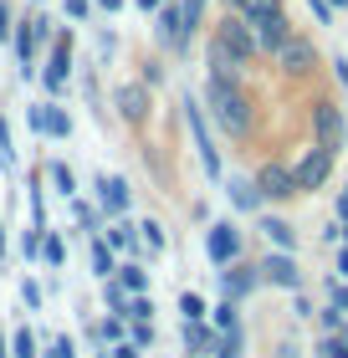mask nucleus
Listing matches in <instances>:
<instances>
[{"label":"nucleus","instance_id":"nucleus-1","mask_svg":"<svg viewBox=\"0 0 348 358\" xmlns=\"http://www.w3.org/2000/svg\"><path fill=\"white\" fill-rule=\"evenodd\" d=\"M205 103H210L215 118H221L225 134H236V138L251 134V103H246V92L236 87V72L210 67V72H205Z\"/></svg>","mask_w":348,"mask_h":358},{"label":"nucleus","instance_id":"nucleus-2","mask_svg":"<svg viewBox=\"0 0 348 358\" xmlns=\"http://www.w3.org/2000/svg\"><path fill=\"white\" fill-rule=\"evenodd\" d=\"M251 57H256L251 26H246L241 15H225V21L215 26V36H210V67H221V72H241Z\"/></svg>","mask_w":348,"mask_h":358},{"label":"nucleus","instance_id":"nucleus-3","mask_svg":"<svg viewBox=\"0 0 348 358\" xmlns=\"http://www.w3.org/2000/svg\"><path fill=\"white\" fill-rule=\"evenodd\" d=\"M251 41H256V52L267 46V52H281V46L292 41V21H287V10H267V15H251Z\"/></svg>","mask_w":348,"mask_h":358},{"label":"nucleus","instance_id":"nucleus-4","mask_svg":"<svg viewBox=\"0 0 348 358\" xmlns=\"http://www.w3.org/2000/svg\"><path fill=\"white\" fill-rule=\"evenodd\" d=\"M328 174H333V149H307L302 159L292 164V179H297V189H323L328 185Z\"/></svg>","mask_w":348,"mask_h":358},{"label":"nucleus","instance_id":"nucleus-5","mask_svg":"<svg viewBox=\"0 0 348 358\" xmlns=\"http://www.w3.org/2000/svg\"><path fill=\"white\" fill-rule=\"evenodd\" d=\"M36 41H46V21L41 15L11 26V46H15V62H21V77H31V67H36Z\"/></svg>","mask_w":348,"mask_h":358},{"label":"nucleus","instance_id":"nucleus-6","mask_svg":"<svg viewBox=\"0 0 348 358\" xmlns=\"http://www.w3.org/2000/svg\"><path fill=\"white\" fill-rule=\"evenodd\" d=\"M312 128H318V143H323V149H343V113H338V103H328V97H323V103H312Z\"/></svg>","mask_w":348,"mask_h":358},{"label":"nucleus","instance_id":"nucleus-7","mask_svg":"<svg viewBox=\"0 0 348 358\" xmlns=\"http://www.w3.org/2000/svg\"><path fill=\"white\" fill-rule=\"evenodd\" d=\"M205 251H210L215 266H230V262H236V251H241V231H236L230 220L210 225V231H205Z\"/></svg>","mask_w":348,"mask_h":358},{"label":"nucleus","instance_id":"nucleus-8","mask_svg":"<svg viewBox=\"0 0 348 358\" xmlns=\"http://www.w3.org/2000/svg\"><path fill=\"white\" fill-rule=\"evenodd\" d=\"M256 276H261V282H272V287H287V292H297V287H302V271H297L292 251H277V256H267V262L256 266Z\"/></svg>","mask_w":348,"mask_h":358},{"label":"nucleus","instance_id":"nucleus-9","mask_svg":"<svg viewBox=\"0 0 348 358\" xmlns=\"http://www.w3.org/2000/svg\"><path fill=\"white\" fill-rule=\"evenodd\" d=\"M256 189H261V200H292V194H297V179H292L287 164H261Z\"/></svg>","mask_w":348,"mask_h":358},{"label":"nucleus","instance_id":"nucleus-10","mask_svg":"<svg viewBox=\"0 0 348 358\" xmlns=\"http://www.w3.org/2000/svg\"><path fill=\"white\" fill-rule=\"evenodd\" d=\"M185 108H190V134H195V149H200V164H205L210 179H221V154H215V143L205 134V113L195 108V103H185Z\"/></svg>","mask_w":348,"mask_h":358},{"label":"nucleus","instance_id":"nucleus-11","mask_svg":"<svg viewBox=\"0 0 348 358\" xmlns=\"http://www.w3.org/2000/svg\"><path fill=\"white\" fill-rule=\"evenodd\" d=\"M31 128H36V134H52V138H67L72 134V118H67V108L41 103V108H31Z\"/></svg>","mask_w":348,"mask_h":358},{"label":"nucleus","instance_id":"nucleus-12","mask_svg":"<svg viewBox=\"0 0 348 358\" xmlns=\"http://www.w3.org/2000/svg\"><path fill=\"white\" fill-rule=\"evenodd\" d=\"M67 72H72V46H67V36H57L52 41V57H46V92H62Z\"/></svg>","mask_w":348,"mask_h":358},{"label":"nucleus","instance_id":"nucleus-13","mask_svg":"<svg viewBox=\"0 0 348 358\" xmlns=\"http://www.w3.org/2000/svg\"><path fill=\"white\" fill-rule=\"evenodd\" d=\"M159 36L169 41V46H185L190 41V26H185V10L174 6V0H164L159 6Z\"/></svg>","mask_w":348,"mask_h":358},{"label":"nucleus","instance_id":"nucleus-14","mask_svg":"<svg viewBox=\"0 0 348 358\" xmlns=\"http://www.w3.org/2000/svg\"><path fill=\"white\" fill-rule=\"evenodd\" d=\"M97 200H103L108 210H118V215H123L128 200H134V194H128V179H123V174H103V179H97Z\"/></svg>","mask_w":348,"mask_h":358},{"label":"nucleus","instance_id":"nucleus-15","mask_svg":"<svg viewBox=\"0 0 348 358\" xmlns=\"http://www.w3.org/2000/svg\"><path fill=\"white\" fill-rule=\"evenodd\" d=\"M277 57H281V72H312V62H318V52H312L302 36H292Z\"/></svg>","mask_w":348,"mask_h":358},{"label":"nucleus","instance_id":"nucleus-16","mask_svg":"<svg viewBox=\"0 0 348 358\" xmlns=\"http://www.w3.org/2000/svg\"><path fill=\"white\" fill-rule=\"evenodd\" d=\"M118 113H123V118L128 123H144L148 118V92L134 83V87H118Z\"/></svg>","mask_w":348,"mask_h":358},{"label":"nucleus","instance_id":"nucleus-17","mask_svg":"<svg viewBox=\"0 0 348 358\" xmlns=\"http://www.w3.org/2000/svg\"><path fill=\"white\" fill-rule=\"evenodd\" d=\"M261 282L256 276V266H230V271H221V287H225V297H246Z\"/></svg>","mask_w":348,"mask_h":358},{"label":"nucleus","instance_id":"nucleus-18","mask_svg":"<svg viewBox=\"0 0 348 358\" xmlns=\"http://www.w3.org/2000/svg\"><path fill=\"white\" fill-rule=\"evenodd\" d=\"M103 241H108L113 251H128V256H134V251H139V225L118 220V225H108V231H103Z\"/></svg>","mask_w":348,"mask_h":358},{"label":"nucleus","instance_id":"nucleus-19","mask_svg":"<svg viewBox=\"0 0 348 358\" xmlns=\"http://www.w3.org/2000/svg\"><path fill=\"white\" fill-rule=\"evenodd\" d=\"M261 231H267V241H272L277 251H297V231H292L287 220H277V215H267V220H261Z\"/></svg>","mask_w":348,"mask_h":358},{"label":"nucleus","instance_id":"nucleus-20","mask_svg":"<svg viewBox=\"0 0 348 358\" xmlns=\"http://www.w3.org/2000/svg\"><path fill=\"white\" fill-rule=\"evenodd\" d=\"M230 205H236V210H256V205H261L256 179H236V185H230Z\"/></svg>","mask_w":348,"mask_h":358},{"label":"nucleus","instance_id":"nucleus-21","mask_svg":"<svg viewBox=\"0 0 348 358\" xmlns=\"http://www.w3.org/2000/svg\"><path fill=\"white\" fill-rule=\"evenodd\" d=\"M118 287H123V292H144V287H148V271H144L139 262H123V266H118Z\"/></svg>","mask_w":348,"mask_h":358},{"label":"nucleus","instance_id":"nucleus-22","mask_svg":"<svg viewBox=\"0 0 348 358\" xmlns=\"http://www.w3.org/2000/svg\"><path fill=\"white\" fill-rule=\"evenodd\" d=\"M46 174H52V185H57V194H67V200L77 194V179H72V169L62 164V159H52V164H46Z\"/></svg>","mask_w":348,"mask_h":358},{"label":"nucleus","instance_id":"nucleus-23","mask_svg":"<svg viewBox=\"0 0 348 358\" xmlns=\"http://www.w3.org/2000/svg\"><path fill=\"white\" fill-rule=\"evenodd\" d=\"M179 313H185V322H205V317H210V307H205L200 292H185V297H179Z\"/></svg>","mask_w":348,"mask_h":358},{"label":"nucleus","instance_id":"nucleus-24","mask_svg":"<svg viewBox=\"0 0 348 358\" xmlns=\"http://www.w3.org/2000/svg\"><path fill=\"white\" fill-rule=\"evenodd\" d=\"M92 271H97V276H113V271H118V266H113V246H108L103 236L92 241Z\"/></svg>","mask_w":348,"mask_h":358},{"label":"nucleus","instance_id":"nucleus-25","mask_svg":"<svg viewBox=\"0 0 348 358\" xmlns=\"http://www.w3.org/2000/svg\"><path fill=\"white\" fill-rule=\"evenodd\" d=\"M11 358H41V353H36V333H31V328H15V338H11Z\"/></svg>","mask_w":348,"mask_h":358},{"label":"nucleus","instance_id":"nucleus-26","mask_svg":"<svg viewBox=\"0 0 348 358\" xmlns=\"http://www.w3.org/2000/svg\"><path fill=\"white\" fill-rule=\"evenodd\" d=\"M215 333H241V317H236V302H221V307H215Z\"/></svg>","mask_w":348,"mask_h":358},{"label":"nucleus","instance_id":"nucleus-27","mask_svg":"<svg viewBox=\"0 0 348 358\" xmlns=\"http://www.w3.org/2000/svg\"><path fill=\"white\" fill-rule=\"evenodd\" d=\"M41 262H46V266H62V262H67V246H62L57 231H46V241H41Z\"/></svg>","mask_w":348,"mask_h":358},{"label":"nucleus","instance_id":"nucleus-28","mask_svg":"<svg viewBox=\"0 0 348 358\" xmlns=\"http://www.w3.org/2000/svg\"><path fill=\"white\" fill-rule=\"evenodd\" d=\"M241 21H251V15H267V10H281V0H236Z\"/></svg>","mask_w":348,"mask_h":358},{"label":"nucleus","instance_id":"nucleus-29","mask_svg":"<svg viewBox=\"0 0 348 358\" xmlns=\"http://www.w3.org/2000/svg\"><path fill=\"white\" fill-rule=\"evenodd\" d=\"M0 169H15V143H11V123L0 118Z\"/></svg>","mask_w":348,"mask_h":358},{"label":"nucleus","instance_id":"nucleus-30","mask_svg":"<svg viewBox=\"0 0 348 358\" xmlns=\"http://www.w3.org/2000/svg\"><path fill=\"white\" fill-rule=\"evenodd\" d=\"M72 215H77L82 231H97V210H92L88 200H77V194H72Z\"/></svg>","mask_w":348,"mask_h":358},{"label":"nucleus","instance_id":"nucleus-31","mask_svg":"<svg viewBox=\"0 0 348 358\" xmlns=\"http://www.w3.org/2000/svg\"><path fill=\"white\" fill-rule=\"evenodd\" d=\"M318 353H323V358H348V343H343V338H338V333H328Z\"/></svg>","mask_w":348,"mask_h":358},{"label":"nucleus","instance_id":"nucleus-32","mask_svg":"<svg viewBox=\"0 0 348 358\" xmlns=\"http://www.w3.org/2000/svg\"><path fill=\"white\" fill-rule=\"evenodd\" d=\"M46 358H77L72 353V338H46Z\"/></svg>","mask_w":348,"mask_h":358},{"label":"nucleus","instance_id":"nucleus-33","mask_svg":"<svg viewBox=\"0 0 348 358\" xmlns=\"http://www.w3.org/2000/svg\"><path fill=\"white\" fill-rule=\"evenodd\" d=\"M139 231H144V246H148V251H159V246H164V231H159L154 220H144Z\"/></svg>","mask_w":348,"mask_h":358},{"label":"nucleus","instance_id":"nucleus-34","mask_svg":"<svg viewBox=\"0 0 348 358\" xmlns=\"http://www.w3.org/2000/svg\"><path fill=\"white\" fill-rule=\"evenodd\" d=\"M97 338H108V343H118V338H123V313H118V317H108L103 328H97Z\"/></svg>","mask_w":348,"mask_h":358},{"label":"nucleus","instance_id":"nucleus-35","mask_svg":"<svg viewBox=\"0 0 348 358\" xmlns=\"http://www.w3.org/2000/svg\"><path fill=\"white\" fill-rule=\"evenodd\" d=\"M328 297H333L338 313H348V282H328Z\"/></svg>","mask_w":348,"mask_h":358},{"label":"nucleus","instance_id":"nucleus-36","mask_svg":"<svg viewBox=\"0 0 348 358\" xmlns=\"http://www.w3.org/2000/svg\"><path fill=\"white\" fill-rule=\"evenodd\" d=\"M113 358H144V353H139V343H128V338H118V343H113Z\"/></svg>","mask_w":348,"mask_h":358},{"label":"nucleus","instance_id":"nucleus-37","mask_svg":"<svg viewBox=\"0 0 348 358\" xmlns=\"http://www.w3.org/2000/svg\"><path fill=\"white\" fill-rule=\"evenodd\" d=\"M21 297H26L31 313H36V307H41V287H36V282H26V287H21Z\"/></svg>","mask_w":348,"mask_h":358},{"label":"nucleus","instance_id":"nucleus-38","mask_svg":"<svg viewBox=\"0 0 348 358\" xmlns=\"http://www.w3.org/2000/svg\"><path fill=\"white\" fill-rule=\"evenodd\" d=\"M6 41H11V6L0 0V46H6Z\"/></svg>","mask_w":348,"mask_h":358},{"label":"nucleus","instance_id":"nucleus-39","mask_svg":"<svg viewBox=\"0 0 348 358\" xmlns=\"http://www.w3.org/2000/svg\"><path fill=\"white\" fill-rule=\"evenodd\" d=\"M148 338H154V333H148V322H134V338H128V343H139V348H144Z\"/></svg>","mask_w":348,"mask_h":358},{"label":"nucleus","instance_id":"nucleus-40","mask_svg":"<svg viewBox=\"0 0 348 358\" xmlns=\"http://www.w3.org/2000/svg\"><path fill=\"white\" fill-rule=\"evenodd\" d=\"M67 15H77V21H82V15H88V0H67Z\"/></svg>","mask_w":348,"mask_h":358},{"label":"nucleus","instance_id":"nucleus-41","mask_svg":"<svg viewBox=\"0 0 348 358\" xmlns=\"http://www.w3.org/2000/svg\"><path fill=\"white\" fill-rule=\"evenodd\" d=\"M338 276H348V246L338 251Z\"/></svg>","mask_w":348,"mask_h":358},{"label":"nucleus","instance_id":"nucleus-42","mask_svg":"<svg viewBox=\"0 0 348 358\" xmlns=\"http://www.w3.org/2000/svg\"><path fill=\"white\" fill-rule=\"evenodd\" d=\"M97 6H103V10H123V0H97Z\"/></svg>","mask_w":348,"mask_h":358},{"label":"nucleus","instance_id":"nucleus-43","mask_svg":"<svg viewBox=\"0 0 348 358\" xmlns=\"http://www.w3.org/2000/svg\"><path fill=\"white\" fill-rule=\"evenodd\" d=\"M0 262H6V220H0Z\"/></svg>","mask_w":348,"mask_h":358},{"label":"nucleus","instance_id":"nucleus-44","mask_svg":"<svg viewBox=\"0 0 348 358\" xmlns=\"http://www.w3.org/2000/svg\"><path fill=\"white\" fill-rule=\"evenodd\" d=\"M338 220H348V194H343V200H338Z\"/></svg>","mask_w":348,"mask_h":358},{"label":"nucleus","instance_id":"nucleus-45","mask_svg":"<svg viewBox=\"0 0 348 358\" xmlns=\"http://www.w3.org/2000/svg\"><path fill=\"white\" fill-rule=\"evenodd\" d=\"M0 358H11V353H6V338H0Z\"/></svg>","mask_w":348,"mask_h":358},{"label":"nucleus","instance_id":"nucleus-46","mask_svg":"<svg viewBox=\"0 0 348 358\" xmlns=\"http://www.w3.org/2000/svg\"><path fill=\"white\" fill-rule=\"evenodd\" d=\"M343 6H348V0H333V10H343Z\"/></svg>","mask_w":348,"mask_h":358},{"label":"nucleus","instance_id":"nucleus-47","mask_svg":"<svg viewBox=\"0 0 348 358\" xmlns=\"http://www.w3.org/2000/svg\"><path fill=\"white\" fill-rule=\"evenodd\" d=\"M338 338H343V343H348V328H338Z\"/></svg>","mask_w":348,"mask_h":358},{"label":"nucleus","instance_id":"nucleus-48","mask_svg":"<svg viewBox=\"0 0 348 358\" xmlns=\"http://www.w3.org/2000/svg\"><path fill=\"white\" fill-rule=\"evenodd\" d=\"M139 6H159V0H139Z\"/></svg>","mask_w":348,"mask_h":358},{"label":"nucleus","instance_id":"nucleus-49","mask_svg":"<svg viewBox=\"0 0 348 358\" xmlns=\"http://www.w3.org/2000/svg\"><path fill=\"white\" fill-rule=\"evenodd\" d=\"M159 6H164V0H159Z\"/></svg>","mask_w":348,"mask_h":358},{"label":"nucleus","instance_id":"nucleus-50","mask_svg":"<svg viewBox=\"0 0 348 358\" xmlns=\"http://www.w3.org/2000/svg\"><path fill=\"white\" fill-rule=\"evenodd\" d=\"M343 194H348V189H343Z\"/></svg>","mask_w":348,"mask_h":358}]
</instances>
